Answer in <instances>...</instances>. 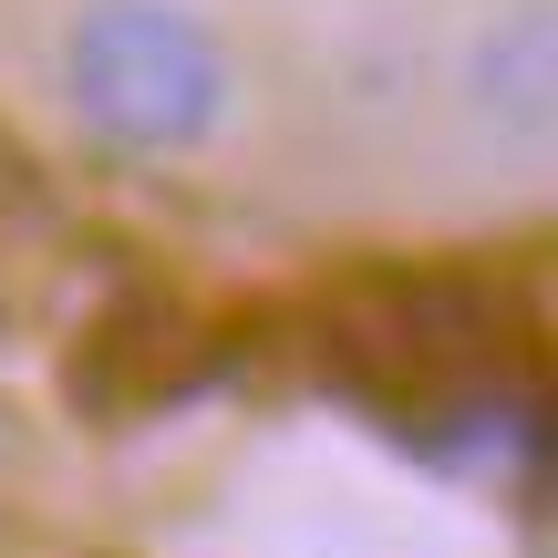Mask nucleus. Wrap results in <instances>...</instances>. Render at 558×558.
<instances>
[{
    "label": "nucleus",
    "instance_id": "obj_1",
    "mask_svg": "<svg viewBox=\"0 0 558 558\" xmlns=\"http://www.w3.org/2000/svg\"><path fill=\"white\" fill-rule=\"evenodd\" d=\"M62 94L124 156H197L228 124V41L177 0H94L62 41Z\"/></svg>",
    "mask_w": 558,
    "mask_h": 558
},
{
    "label": "nucleus",
    "instance_id": "obj_2",
    "mask_svg": "<svg viewBox=\"0 0 558 558\" xmlns=\"http://www.w3.org/2000/svg\"><path fill=\"white\" fill-rule=\"evenodd\" d=\"M476 83H486V94H507L527 124H538V114H548V94H558V83H548V21H538V11L507 21V32L476 52Z\"/></svg>",
    "mask_w": 558,
    "mask_h": 558
}]
</instances>
